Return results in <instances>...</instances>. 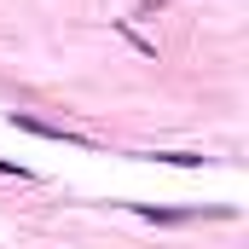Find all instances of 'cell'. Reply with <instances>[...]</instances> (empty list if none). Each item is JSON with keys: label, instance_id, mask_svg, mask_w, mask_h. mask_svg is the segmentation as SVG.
Instances as JSON below:
<instances>
[{"label": "cell", "instance_id": "7a4b0ae2", "mask_svg": "<svg viewBox=\"0 0 249 249\" xmlns=\"http://www.w3.org/2000/svg\"><path fill=\"white\" fill-rule=\"evenodd\" d=\"M0 174H18V180H29V168H18V162H6V157H0Z\"/></svg>", "mask_w": 249, "mask_h": 249}, {"label": "cell", "instance_id": "6da1fadb", "mask_svg": "<svg viewBox=\"0 0 249 249\" xmlns=\"http://www.w3.org/2000/svg\"><path fill=\"white\" fill-rule=\"evenodd\" d=\"M12 127H23V133H41V139H58V145H87L81 133H70V127H53V122H41V116H29V110H18V116H12Z\"/></svg>", "mask_w": 249, "mask_h": 249}]
</instances>
